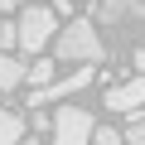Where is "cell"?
I'll return each mask as SVG.
<instances>
[{
    "label": "cell",
    "instance_id": "6da1fadb",
    "mask_svg": "<svg viewBox=\"0 0 145 145\" xmlns=\"http://www.w3.org/2000/svg\"><path fill=\"white\" fill-rule=\"evenodd\" d=\"M106 48H102V34L92 20H68L58 29V58L63 63H97Z\"/></svg>",
    "mask_w": 145,
    "mask_h": 145
},
{
    "label": "cell",
    "instance_id": "7a4b0ae2",
    "mask_svg": "<svg viewBox=\"0 0 145 145\" xmlns=\"http://www.w3.org/2000/svg\"><path fill=\"white\" fill-rule=\"evenodd\" d=\"M15 34H20V48H24V53H44V44L58 34V15H53L48 5H29V0H24Z\"/></svg>",
    "mask_w": 145,
    "mask_h": 145
},
{
    "label": "cell",
    "instance_id": "3957f363",
    "mask_svg": "<svg viewBox=\"0 0 145 145\" xmlns=\"http://www.w3.org/2000/svg\"><path fill=\"white\" fill-rule=\"evenodd\" d=\"M92 78H97V68H92V63L72 68L68 78H48V82H44V87H39V92L29 97V106H44V102H58V97H72V92H82V87H87Z\"/></svg>",
    "mask_w": 145,
    "mask_h": 145
},
{
    "label": "cell",
    "instance_id": "277c9868",
    "mask_svg": "<svg viewBox=\"0 0 145 145\" xmlns=\"http://www.w3.org/2000/svg\"><path fill=\"white\" fill-rule=\"evenodd\" d=\"M92 111L87 106H58V116H53V135H58V145H82L87 135H92Z\"/></svg>",
    "mask_w": 145,
    "mask_h": 145
},
{
    "label": "cell",
    "instance_id": "5b68a950",
    "mask_svg": "<svg viewBox=\"0 0 145 145\" xmlns=\"http://www.w3.org/2000/svg\"><path fill=\"white\" fill-rule=\"evenodd\" d=\"M140 106H145V72L106 92V111H116V116H135Z\"/></svg>",
    "mask_w": 145,
    "mask_h": 145
},
{
    "label": "cell",
    "instance_id": "8992f818",
    "mask_svg": "<svg viewBox=\"0 0 145 145\" xmlns=\"http://www.w3.org/2000/svg\"><path fill=\"white\" fill-rule=\"evenodd\" d=\"M145 0H102V24H140Z\"/></svg>",
    "mask_w": 145,
    "mask_h": 145
},
{
    "label": "cell",
    "instance_id": "52a82bcc",
    "mask_svg": "<svg viewBox=\"0 0 145 145\" xmlns=\"http://www.w3.org/2000/svg\"><path fill=\"white\" fill-rule=\"evenodd\" d=\"M20 82H24V63H20L15 53L0 48V92H15Z\"/></svg>",
    "mask_w": 145,
    "mask_h": 145
},
{
    "label": "cell",
    "instance_id": "ba28073f",
    "mask_svg": "<svg viewBox=\"0 0 145 145\" xmlns=\"http://www.w3.org/2000/svg\"><path fill=\"white\" fill-rule=\"evenodd\" d=\"M24 116H15V111H5V106H0V145H20L24 140Z\"/></svg>",
    "mask_w": 145,
    "mask_h": 145
},
{
    "label": "cell",
    "instance_id": "9c48e42d",
    "mask_svg": "<svg viewBox=\"0 0 145 145\" xmlns=\"http://www.w3.org/2000/svg\"><path fill=\"white\" fill-rule=\"evenodd\" d=\"M48 78H53V63H48V58H39V63L24 68V82H34V87H44Z\"/></svg>",
    "mask_w": 145,
    "mask_h": 145
},
{
    "label": "cell",
    "instance_id": "30bf717a",
    "mask_svg": "<svg viewBox=\"0 0 145 145\" xmlns=\"http://www.w3.org/2000/svg\"><path fill=\"white\" fill-rule=\"evenodd\" d=\"M87 140H97V145H121V131H116V126H92Z\"/></svg>",
    "mask_w": 145,
    "mask_h": 145
},
{
    "label": "cell",
    "instance_id": "8fae6325",
    "mask_svg": "<svg viewBox=\"0 0 145 145\" xmlns=\"http://www.w3.org/2000/svg\"><path fill=\"white\" fill-rule=\"evenodd\" d=\"M0 48H20V34H15V24H5V20H0Z\"/></svg>",
    "mask_w": 145,
    "mask_h": 145
},
{
    "label": "cell",
    "instance_id": "7c38bea8",
    "mask_svg": "<svg viewBox=\"0 0 145 145\" xmlns=\"http://www.w3.org/2000/svg\"><path fill=\"white\" fill-rule=\"evenodd\" d=\"M126 140H131V145H145V121H131V131H126Z\"/></svg>",
    "mask_w": 145,
    "mask_h": 145
},
{
    "label": "cell",
    "instance_id": "4fadbf2b",
    "mask_svg": "<svg viewBox=\"0 0 145 145\" xmlns=\"http://www.w3.org/2000/svg\"><path fill=\"white\" fill-rule=\"evenodd\" d=\"M48 10H53V15H68V10H72V0H48Z\"/></svg>",
    "mask_w": 145,
    "mask_h": 145
},
{
    "label": "cell",
    "instance_id": "5bb4252c",
    "mask_svg": "<svg viewBox=\"0 0 145 145\" xmlns=\"http://www.w3.org/2000/svg\"><path fill=\"white\" fill-rule=\"evenodd\" d=\"M24 5V0H0V15H5V10H20Z\"/></svg>",
    "mask_w": 145,
    "mask_h": 145
},
{
    "label": "cell",
    "instance_id": "9a60e30c",
    "mask_svg": "<svg viewBox=\"0 0 145 145\" xmlns=\"http://www.w3.org/2000/svg\"><path fill=\"white\" fill-rule=\"evenodd\" d=\"M135 68H140V72H145V48H135Z\"/></svg>",
    "mask_w": 145,
    "mask_h": 145
}]
</instances>
